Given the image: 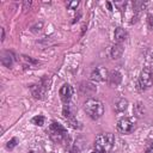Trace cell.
<instances>
[{
  "mask_svg": "<svg viewBox=\"0 0 153 153\" xmlns=\"http://www.w3.org/2000/svg\"><path fill=\"white\" fill-rule=\"evenodd\" d=\"M92 153H98V152H97V151H93V152H92Z\"/></svg>",
  "mask_w": 153,
  "mask_h": 153,
  "instance_id": "21",
  "label": "cell"
},
{
  "mask_svg": "<svg viewBox=\"0 0 153 153\" xmlns=\"http://www.w3.org/2000/svg\"><path fill=\"white\" fill-rule=\"evenodd\" d=\"M134 112L137 117H142L143 116V112H145V108L141 103H137L135 106H134Z\"/></svg>",
  "mask_w": 153,
  "mask_h": 153,
  "instance_id": "14",
  "label": "cell"
},
{
  "mask_svg": "<svg viewBox=\"0 0 153 153\" xmlns=\"http://www.w3.org/2000/svg\"><path fill=\"white\" fill-rule=\"evenodd\" d=\"M84 110L92 120H98L104 114V105L96 98H88L84 103Z\"/></svg>",
  "mask_w": 153,
  "mask_h": 153,
  "instance_id": "2",
  "label": "cell"
},
{
  "mask_svg": "<svg viewBox=\"0 0 153 153\" xmlns=\"http://www.w3.org/2000/svg\"><path fill=\"white\" fill-rule=\"evenodd\" d=\"M13 61H14L13 55H12L10 51H2V54H1V63H2L4 66L11 68L12 65H13Z\"/></svg>",
  "mask_w": 153,
  "mask_h": 153,
  "instance_id": "10",
  "label": "cell"
},
{
  "mask_svg": "<svg viewBox=\"0 0 153 153\" xmlns=\"http://www.w3.org/2000/svg\"><path fill=\"white\" fill-rule=\"evenodd\" d=\"M108 78H109L108 69L105 67H103V66H97L91 72V79L94 80V81L103 82V81L108 80Z\"/></svg>",
  "mask_w": 153,
  "mask_h": 153,
  "instance_id": "6",
  "label": "cell"
},
{
  "mask_svg": "<svg viewBox=\"0 0 153 153\" xmlns=\"http://www.w3.org/2000/svg\"><path fill=\"white\" fill-rule=\"evenodd\" d=\"M114 37H115V39H116L117 43H122V42H124L127 39L128 33H127V31L123 27H116L115 33H114Z\"/></svg>",
  "mask_w": 153,
  "mask_h": 153,
  "instance_id": "9",
  "label": "cell"
},
{
  "mask_svg": "<svg viewBox=\"0 0 153 153\" xmlns=\"http://www.w3.org/2000/svg\"><path fill=\"white\" fill-rule=\"evenodd\" d=\"M127 108H128V100L124 98H118L114 103V110L116 112H123L127 110Z\"/></svg>",
  "mask_w": 153,
  "mask_h": 153,
  "instance_id": "8",
  "label": "cell"
},
{
  "mask_svg": "<svg viewBox=\"0 0 153 153\" xmlns=\"http://www.w3.org/2000/svg\"><path fill=\"white\" fill-rule=\"evenodd\" d=\"M135 129V121L131 117H123L117 122V130L122 134H129Z\"/></svg>",
  "mask_w": 153,
  "mask_h": 153,
  "instance_id": "5",
  "label": "cell"
},
{
  "mask_svg": "<svg viewBox=\"0 0 153 153\" xmlns=\"http://www.w3.org/2000/svg\"><path fill=\"white\" fill-rule=\"evenodd\" d=\"M5 39V29H1V41Z\"/></svg>",
  "mask_w": 153,
  "mask_h": 153,
  "instance_id": "20",
  "label": "cell"
},
{
  "mask_svg": "<svg viewBox=\"0 0 153 153\" xmlns=\"http://www.w3.org/2000/svg\"><path fill=\"white\" fill-rule=\"evenodd\" d=\"M145 153H153V141H151V142L147 143L146 149H145Z\"/></svg>",
  "mask_w": 153,
  "mask_h": 153,
  "instance_id": "18",
  "label": "cell"
},
{
  "mask_svg": "<svg viewBox=\"0 0 153 153\" xmlns=\"http://www.w3.org/2000/svg\"><path fill=\"white\" fill-rule=\"evenodd\" d=\"M50 153H54V152H50Z\"/></svg>",
  "mask_w": 153,
  "mask_h": 153,
  "instance_id": "22",
  "label": "cell"
},
{
  "mask_svg": "<svg viewBox=\"0 0 153 153\" xmlns=\"http://www.w3.org/2000/svg\"><path fill=\"white\" fill-rule=\"evenodd\" d=\"M115 143V136L111 133H102L94 140V151L98 153H109Z\"/></svg>",
  "mask_w": 153,
  "mask_h": 153,
  "instance_id": "1",
  "label": "cell"
},
{
  "mask_svg": "<svg viewBox=\"0 0 153 153\" xmlns=\"http://www.w3.org/2000/svg\"><path fill=\"white\" fill-rule=\"evenodd\" d=\"M153 85V72L149 67H145L139 75V80H137V86L141 91H145L147 88H149Z\"/></svg>",
  "mask_w": 153,
  "mask_h": 153,
  "instance_id": "4",
  "label": "cell"
},
{
  "mask_svg": "<svg viewBox=\"0 0 153 153\" xmlns=\"http://www.w3.org/2000/svg\"><path fill=\"white\" fill-rule=\"evenodd\" d=\"M123 45H122V43H116L112 48H111V57L112 59H120L121 56H122V54H123Z\"/></svg>",
  "mask_w": 153,
  "mask_h": 153,
  "instance_id": "12",
  "label": "cell"
},
{
  "mask_svg": "<svg viewBox=\"0 0 153 153\" xmlns=\"http://www.w3.org/2000/svg\"><path fill=\"white\" fill-rule=\"evenodd\" d=\"M31 122H32L33 124H36V126H43V124H44V117L41 116V115L35 116V117L31 120Z\"/></svg>",
  "mask_w": 153,
  "mask_h": 153,
  "instance_id": "15",
  "label": "cell"
},
{
  "mask_svg": "<svg viewBox=\"0 0 153 153\" xmlns=\"http://www.w3.org/2000/svg\"><path fill=\"white\" fill-rule=\"evenodd\" d=\"M16 146H17V139H16V137L11 139V140L7 142V145H6V147H7L8 149H12V148H14Z\"/></svg>",
  "mask_w": 153,
  "mask_h": 153,
  "instance_id": "16",
  "label": "cell"
},
{
  "mask_svg": "<svg viewBox=\"0 0 153 153\" xmlns=\"http://www.w3.org/2000/svg\"><path fill=\"white\" fill-rule=\"evenodd\" d=\"M49 136L56 143H62L68 139L67 130L63 128L62 124H60L57 122H53L49 126Z\"/></svg>",
  "mask_w": 153,
  "mask_h": 153,
  "instance_id": "3",
  "label": "cell"
},
{
  "mask_svg": "<svg viewBox=\"0 0 153 153\" xmlns=\"http://www.w3.org/2000/svg\"><path fill=\"white\" fill-rule=\"evenodd\" d=\"M78 5H79V1H69V2H67V7L69 10H75L78 7Z\"/></svg>",
  "mask_w": 153,
  "mask_h": 153,
  "instance_id": "17",
  "label": "cell"
},
{
  "mask_svg": "<svg viewBox=\"0 0 153 153\" xmlns=\"http://www.w3.org/2000/svg\"><path fill=\"white\" fill-rule=\"evenodd\" d=\"M66 153H78V149L75 147H71V148H68L66 151Z\"/></svg>",
  "mask_w": 153,
  "mask_h": 153,
  "instance_id": "19",
  "label": "cell"
},
{
  "mask_svg": "<svg viewBox=\"0 0 153 153\" xmlns=\"http://www.w3.org/2000/svg\"><path fill=\"white\" fill-rule=\"evenodd\" d=\"M60 98L63 103H68L71 99H72V96H73V88L69 84H63L60 88Z\"/></svg>",
  "mask_w": 153,
  "mask_h": 153,
  "instance_id": "7",
  "label": "cell"
},
{
  "mask_svg": "<svg viewBox=\"0 0 153 153\" xmlns=\"http://www.w3.org/2000/svg\"><path fill=\"white\" fill-rule=\"evenodd\" d=\"M108 80H109V82H110L111 86H117V85L122 81V75H121L120 72L114 71V72H111V73L109 74Z\"/></svg>",
  "mask_w": 153,
  "mask_h": 153,
  "instance_id": "11",
  "label": "cell"
},
{
  "mask_svg": "<svg viewBox=\"0 0 153 153\" xmlns=\"http://www.w3.org/2000/svg\"><path fill=\"white\" fill-rule=\"evenodd\" d=\"M80 90L82 91V93H86V94H90L88 90H91L92 92H96V87L90 82H84L82 86H80Z\"/></svg>",
  "mask_w": 153,
  "mask_h": 153,
  "instance_id": "13",
  "label": "cell"
}]
</instances>
